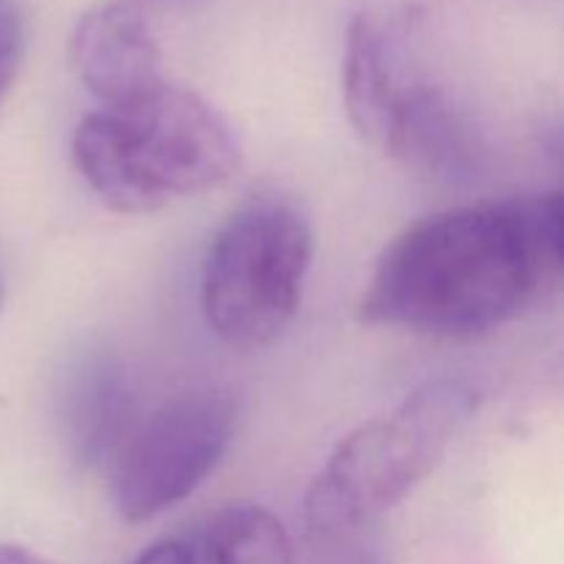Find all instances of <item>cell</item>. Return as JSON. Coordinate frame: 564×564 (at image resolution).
I'll list each match as a JSON object with an SVG mask.
<instances>
[{
  "mask_svg": "<svg viewBox=\"0 0 564 564\" xmlns=\"http://www.w3.org/2000/svg\"><path fill=\"white\" fill-rule=\"evenodd\" d=\"M235 405L220 389L171 397L138 422L113 460V505L127 523H143L185 501L224 460Z\"/></svg>",
  "mask_w": 564,
  "mask_h": 564,
  "instance_id": "obj_5",
  "label": "cell"
},
{
  "mask_svg": "<svg viewBox=\"0 0 564 564\" xmlns=\"http://www.w3.org/2000/svg\"><path fill=\"white\" fill-rule=\"evenodd\" d=\"M564 264L560 193L490 198L402 229L372 270L364 323L433 336H479L538 308Z\"/></svg>",
  "mask_w": 564,
  "mask_h": 564,
  "instance_id": "obj_1",
  "label": "cell"
},
{
  "mask_svg": "<svg viewBox=\"0 0 564 564\" xmlns=\"http://www.w3.org/2000/svg\"><path fill=\"white\" fill-rule=\"evenodd\" d=\"M135 564H196V556L180 540H160L149 545Z\"/></svg>",
  "mask_w": 564,
  "mask_h": 564,
  "instance_id": "obj_12",
  "label": "cell"
},
{
  "mask_svg": "<svg viewBox=\"0 0 564 564\" xmlns=\"http://www.w3.org/2000/svg\"><path fill=\"white\" fill-rule=\"evenodd\" d=\"M138 422L135 386L121 364L99 358L75 375L66 391V435L83 466H113Z\"/></svg>",
  "mask_w": 564,
  "mask_h": 564,
  "instance_id": "obj_9",
  "label": "cell"
},
{
  "mask_svg": "<svg viewBox=\"0 0 564 564\" xmlns=\"http://www.w3.org/2000/svg\"><path fill=\"white\" fill-rule=\"evenodd\" d=\"M314 229L292 198L257 196L215 231L202 264V312L237 350L273 345L301 306Z\"/></svg>",
  "mask_w": 564,
  "mask_h": 564,
  "instance_id": "obj_4",
  "label": "cell"
},
{
  "mask_svg": "<svg viewBox=\"0 0 564 564\" xmlns=\"http://www.w3.org/2000/svg\"><path fill=\"white\" fill-rule=\"evenodd\" d=\"M3 292H6V284H3V273H0V303H3Z\"/></svg>",
  "mask_w": 564,
  "mask_h": 564,
  "instance_id": "obj_15",
  "label": "cell"
},
{
  "mask_svg": "<svg viewBox=\"0 0 564 564\" xmlns=\"http://www.w3.org/2000/svg\"><path fill=\"white\" fill-rule=\"evenodd\" d=\"M69 61L99 108H130L165 86L158 42L130 3L86 11L72 31Z\"/></svg>",
  "mask_w": 564,
  "mask_h": 564,
  "instance_id": "obj_6",
  "label": "cell"
},
{
  "mask_svg": "<svg viewBox=\"0 0 564 564\" xmlns=\"http://www.w3.org/2000/svg\"><path fill=\"white\" fill-rule=\"evenodd\" d=\"M383 152L394 154L419 174L460 180L477 171L479 141L466 116L444 91L413 80L397 110Z\"/></svg>",
  "mask_w": 564,
  "mask_h": 564,
  "instance_id": "obj_7",
  "label": "cell"
},
{
  "mask_svg": "<svg viewBox=\"0 0 564 564\" xmlns=\"http://www.w3.org/2000/svg\"><path fill=\"white\" fill-rule=\"evenodd\" d=\"M187 3V0H130V6H158V9H169V6Z\"/></svg>",
  "mask_w": 564,
  "mask_h": 564,
  "instance_id": "obj_14",
  "label": "cell"
},
{
  "mask_svg": "<svg viewBox=\"0 0 564 564\" xmlns=\"http://www.w3.org/2000/svg\"><path fill=\"white\" fill-rule=\"evenodd\" d=\"M0 564H55L44 556H39L36 551L25 549V545L17 543H3L0 545Z\"/></svg>",
  "mask_w": 564,
  "mask_h": 564,
  "instance_id": "obj_13",
  "label": "cell"
},
{
  "mask_svg": "<svg viewBox=\"0 0 564 564\" xmlns=\"http://www.w3.org/2000/svg\"><path fill=\"white\" fill-rule=\"evenodd\" d=\"M341 86L347 116L358 135L386 149L397 110L413 80L402 69L394 39L369 14H358L347 28Z\"/></svg>",
  "mask_w": 564,
  "mask_h": 564,
  "instance_id": "obj_8",
  "label": "cell"
},
{
  "mask_svg": "<svg viewBox=\"0 0 564 564\" xmlns=\"http://www.w3.org/2000/svg\"><path fill=\"white\" fill-rule=\"evenodd\" d=\"M25 53V31L11 0H0V102L6 99L14 77L20 72Z\"/></svg>",
  "mask_w": 564,
  "mask_h": 564,
  "instance_id": "obj_11",
  "label": "cell"
},
{
  "mask_svg": "<svg viewBox=\"0 0 564 564\" xmlns=\"http://www.w3.org/2000/svg\"><path fill=\"white\" fill-rule=\"evenodd\" d=\"M209 564H295L284 523L259 505H231L207 534Z\"/></svg>",
  "mask_w": 564,
  "mask_h": 564,
  "instance_id": "obj_10",
  "label": "cell"
},
{
  "mask_svg": "<svg viewBox=\"0 0 564 564\" xmlns=\"http://www.w3.org/2000/svg\"><path fill=\"white\" fill-rule=\"evenodd\" d=\"M72 160L110 209L147 215L226 185L240 143L202 94L165 83L130 108L88 113L72 132Z\"/></svg>",
  "mask_w": 564,
  "mask_h": 564,
  "instance_id": "obj_2",
  "label": "cell"
},
{
  "mask_svg": "<svg viewBox=\"0 0 564 564\" xmlns=\"http://www.w3.org/2000/svg\"><path fill=\"white\" fill-rule=\"evenodd\" d=\"M477 405L468 380L435 378L352 430L308 488V527L319 538H339L408 499L438 468Z\"/></svg>",
  "mask_w": 564,
  "mask_h": 564,
  "instance_id": "obj_3",
  "label": "cell"
}]
</instances>
